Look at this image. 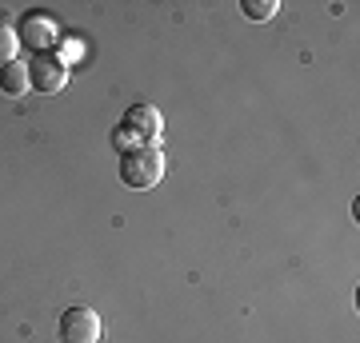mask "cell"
Wrapping results in <instances>:
<instances>
[{"instance_id": "cell-1", "label": "cell", "mask_w": 360, "mask_h": 343, "mask_svg": "<svg viewBox=\"0 0 360 343\" xmlns=\"http://www.w3.org/2000/svg\"><path fill=\"white\" fill-rule=\"evenodd\" d=\"M160 176H165V152L156 144H136V148L120 152V180L129 188H136V191L156 188Z\"/></svg>"}, {"instance_id": "cell-2", "label": "cell", "mask_w": 360, "mask_h": 343, "mask_svg": "<svg viewBox=\"0 0 360 343\" xmlns=\"http://www.w3.org/2000/svg\"><path fill=\"white\" fill-rule=\"evenodd\" d=\"M101 316L92 307L77 304L60 316V343H101Z\"/></svg>"}, {"instance_id": "cell-3", "label": "cell", "mask_w": 360, "mask_h": 343, "mask_svg": "<svg viewBox=\"0 0 360 343\" xmlns=\"http://www.w3.org/2000/svg\"><path fill=\"white\" fill-rule=\"evenodd\" d=\"M65 84H68V64L60 56H52V52L32 56V64H28V88L52 96V92H60Z\"/></svg>"}, {"instance_id": "cell-4", "label": "cell", "mask_w": 360, "mask_h": 343, "mask_svg": "<svg viewBox=\"0 0 360 343\" xmlns=\"http://www.w3.org/2000/svg\"><path fill=\"white\" fill-rule=\"evenodd\" d=\"M16 40H25L28 48L37 52H49L56 40H60V25H56V16L52 13H25L20 16V28H16Z\"/></svg>"}, {"instance_id": "cell-5", "label": "cell", "mask_w": 360, "mask_h": 343, "mask_svg": "<svg viewBox=\"0 0 360 343\" xmlns=\"http://www.w3.org/2000/svg\"><path fill=\"white\" fill-rule=\"evenodd\" d=\"M160 128H165V120H160V112H156L153 104H136L120 120V132H129L132 140H141V144H153L160 136Z\"/></svg>"}, {"instance_id": "cell-6", "label": "cell", "mask_w": 360, "mask_h": 343, "mask_svg": "<svg viewBox=\"0 0 360 343\" xmlns=\"http://www.w3.org/2000/svg\"><path fill=\"white\" fill-rule=\"evenodd\" d=\"M0 92L4 96H25L28 92V64L25 60L0 64Z\"/></svg>"}, {"instance_id": "cell-7", "label": "cell", "mask_w": 360, "mask_h": 343, "mask_svg": "<svg viewBox=\"0 0 360 343\" xmlns=\"http://www.w3.org/2000/svg\"><path fill=\"white\" fill-rule=\"evenodd\" d=\"M240 13H245L248 20H269V16L276 13V0H240Z\"/></svg>"}, {"instance_id": "cell-8", "label": "cell", "mask_w": 360, "mask_h": 343, "mask_svg": "<svg viewBox=\"0 0 360 343\" xmlns=\"http://www.w3.org/2000/svg\"><path fill=\"white\" fill-rule=\"evenodd\" d=\"M16 44H20V40H16V28L0 20V64L16 60Z\"/></svg>"}]
</instances>
